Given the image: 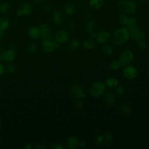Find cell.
<instances>
[{
	"label": "cell",
	"mask_w": 149,
	"mask_h": 149,
	"mask_svg": "<svg viewBox=\"0 0 149 149\" xmlns=\"http://www.w3.org/2000/svg\"><path fill=\"white\" fill-rule=\"evenodd\" d=\"M1 123L0 122V129H1Z\"/></svg>",
	"instance_id": "obj_52"
},
{
	"label": "cell",
	"mask_w": 149,
	"mask_h": 149,
	"mask_svg": "<svg viewBox=\"0 0 149 149\" xmlns=\"http://www.w3.org/2000/svg\"><path fill=\"white\" fill-rule=\"evenodd\" d=\"M54 40L60 44H63L66 42L69 38V34L68 31L65 30H59L56 32L54 34Z\"/></svg>",
	"instance_id": "obj_9"
},
{
	"label": "cell",
	"mask_w": 149,
	"mask_h": 149,
	"mask_svg": "<svg viewBox=\"0 0 149 149\" xmlns=\"http://www.w3.org/2000/svg\"><path fill=\"white\" fill-rule=\"evenodd\" d=\"M9 26V19L5 15L0 16V29L3 31L6 30Z\"/></svg>",
	"instance_id": "obj_19"
},
{
	"label": "cell",
	"mask_w": 149,
	"mask_h": 149,
	"mask_svg": "<svg viewBox=\"0 0 149 149\" xmlns=\"http://www.w3.org/2000/svg\"><path fill=\"white\" fill-rule=\"evenodd\" d=\"M28 35L33 40H36L40 37V33L38 27L31 26L28 30Z\"/></svg>",
	"instance_id": "obj_17"
},
{
	"label": "cell",
	"mask_w": 149,
	"mask_h": 149,
	"mask_svg": "<svg viewBox=\"0 0 149 149\" xmlns=\"http://www.w3.org/2000/svg\"><path fill=\"white\" fill-rule=\"evenodd\" d=\"M115 93L116 94L120 95L125 93V88L122 86H118L115 89Z\"/></svg>",
	"instance_id": "obj_35"
},
{
	"label": "cell",
	"mask_w": 149,
	"mask_h": 149,
	"mask_svg": "<svg viewBox=\"0 0 149 149\" xmlns=\"http://www.w3.org/2000/svg\"><path fill=\"white\" fill-rule=\"evenodd\" d=\"M4 72H5V67L2 63H0V76L3 74Z\"/></svg>",
	"instance_id": "obj_43"
},
{
	"label": "cell",
	"mask_w": 149,
	"mask_h": 149,
	"mask_svg": "<svg viewBox=\"0 0 149 149\" xmlns=\"http://www.w3.org/2000/svg\"><path fill=\"white\" fill-rule=\"evenodd\" d=\"M40 33V37L43 39H49V38H52L54 34L53 32L50 27V26L45 23H43L40 24V26L38 27Z\"/></svg>",
	"instance_id": "obj_7"
},
{
	"label": "cell",
	"mask_w": 149,
	"mask_h": 149,
	"mask_svg": "<svg viewBox=\"0 0 149 149\" xmlns=\"http://www.w3.org/2000/svg\"><path fill=\"white\" fill-rule=\"evenodd\" d=\"M7 70L9 73H13L16 70V68L13 63L11 62H8L7 64Z\"/></svg>",
	"instance_id": "obj_33"
},
{
	"label": "cell",
	"mask_w": 149,
	"mask_h": 149,
	"mask_svg": "<svg viewBox=\"0 0 149 149\" xmlns=\"http://www.w3.org/2000/svg\"><path fill=\"white\" fill-rule=\"evenodd\" d=\"M52 148H55V149H63L64 148L63 146L61 144H59V143L54 144Z\"/></svg>",
	"instance_id": "obj_42"
},
{
	"label": "cell",
	"mask_w": 149,
	"mask_h": 149,
	"mask_svg": "<svg viewBox=\"0 0 149 149\" xmlns=\"http://www.w3.org/2000/svg\"><path fill=\"white\" fill-rule=\"evenodd\" d=\"M79 140L75 136H70L66 140V145L69 148L75 149L79 146Z\"/></svg>",
	"instance_id": "obj_15"
},
{
	"label": "cell",
	"mask_w": 149,
	"mask_h": 149,
	"mask_svg": "<svg viewBox=\"0 0 149 149\" xmlns=\"http://www.w3.org/2000/svg\"><path fill=\"white\" fill-rule=\"evenodd\" d=\"M33 10V8L31 5L28 2H24L20 6L19 9L16 10V15L18 16L30 15L32 13Z\"/></svg>",
	"instance_id": "obj_10"
},
{
	"label": "cell",
	"mask_w": 149,
	"mask_h": 149,
	"mask_svg": "<svg viewBox=\"0 0 149 149\" xmlns=\"http://www.w3.org/2000/svg\"><path fill=\"white\" fill-rule=\"evenodd\" d=\"M86 146V143L83 141V140H81L80 141H79V146L81 147V148H83V147H85Z\"/></svg>",
	"instance_id": "obj_44"
},
{
	"label": "cell",
	"mask_w": 149,
	"mask_h": 149,
	"mask_svg": "<svg viewBox=\"0 0 149 149\" xmlns=\"http://www.w3.org/2000/svg\"><path fill=\"white\" fill-rule=\"evenodd\" d=\"M89 6L93 9H99L104 5V0H89Z\"/></svg>",
	"instance_id": "obj_23"
},
{
	"label": "cell",
	"mask_w": 149,
	"mask_h": 149,
	"mask_svg": "<svg viewBox=\"0 0 149 149\" xmlns=\"http://www.w3.org/2000/svg\"><path fill=\"white\" fill-rule=\"evenodd\" d=\"M24 148L25 149H31L32 148V146L30 143H27L24 146Z\"/></svg>",
	"instance_id": "obj_46"
},
{
	"label": "cell",
	"mask_w": 149,
	"mask_h": 149,
	"mask_svg": "<svg viewBox=\"0 0 149 149\" xmlns=\"http://www.w3.org/2000/svg\"><path fill=\"white\" fill-rule=\"evenodd\" d=\"M10 3L8 1H3L0 3V12L5 14L8 12L10 9Z\"/></svg>",
	"instance_id": "obj_27"
},
{
	"label": "cell",
	"mask_w": 149,
	"mask_h": 149,
	"mask_svg": "<svg viewBox=\"0 0 149 149\" xmlns=\"http://www.w3.org/2000/svg\"><path fill=\"white\" fill-rule=\"evenodd\" d=\"M115 101V95L113 92L109 91L106 93L105 95V102L109 106L112 105Z\"/></svg>",
	"instance_id": "obj_21"
},
{
	"label": "cell",
	"mask_w": 149,
	"mask_h": 149,
	"mask_svg": "<svg viewBox=\"0 0 149 149\" xmlns=\"http://www.w3.org/2000/svg\"><path fill=\"white\" fill-rule=\"evenodd\" d=\"M103 140H104V137L102 136L99 135L96 137V143L98 144H100L103 141Z\"/></svg>",
	"instance_id": "obj_41"
},
{
	"label": "cell",
	"mask_w": 149,
	"mask_h": 149,
	"mask_svg": "<svg viewBox=\"0 0 149 149\" xmlns=\"http://www.w3.org/2000/svg\"><path fill=\"white\" fill-rule=\"evenodd\" d=\"M44 11L47 13H51L53 12L54 8L51 5L48 4V5H45V6L44 7Z\"/></svg>",
	"instance_id": "obj_36"
},
{
	"label": "cell",
	"mask_w": 149,
	"mask_h": 149,
	"mask_svg": "<svg viewBox=\"0 0 149 149\" xmlns=\"http://www.w3.org/2000/svg\"><path fill=\"white\" fill-rule=\"evenodd\" d=\"M1 56H0V59H1Z\"/></svg>",
	"instance_id": "obj_53"
},
{
	"label": "cell",
	"mask_w": 149,
	"mask_h": 149,
	"mask_svg": "<svg viewBox=\"0 0 149 149\" xmlns=\"http://www.w3.org/2000/svg\"><path fill=\"white\" fill-rule=\"evenodd\" d=\"M125 27H126L130 31L136 29L137 27H138L137 20L133 17H129V20L127 24L125 26Z\"/></svg>",
	"instance_id": "obj_22"
},
{
	"label": "cell",
	"mask_w": 149,
	"mask_h": 149,
	"mask_svg": "<svg viewBox=\"0 0 149 149\" xmlns=\"http://www.w3.org/2000/svg\"><path fill=\"white\" fill-rule=\"evenodd\" d=\"M102 52L103 55L107 57H109L113 54V49L112 46L109 45H105L102 48Z\"/></svg>",
	"instance_id": "obj_26"
},
{
	"label": "cell",
	"mask_w": 149,
	"mask_h": 149,
	"mask_svg": "<svg viewBox=\"0 0 149 149\" xmlns=\"http://www.w3.org/2000/svg\"><path fill=\"white\" fill-rule=\"evenodd\" d=\"M3 34V31L0 29V40L2 38Z\"/></svg>",
	"instance_id": "obj_49"
},
{
	"label": "cell",
	"mask_w": 149,
	"mask_h": 149,
	"mask_svg": "<svg viewBox=\"0 0 149 149\" xmlns=\"http://www.w3.org/2000/svg\"><path fill=\"white\" fill-rule=\"evenodd\" d=\"M83 45L85 49L93 50L96 47V44L93 39H86L83 42Z\"/></svg>",
	"instance_id": "obj_25"
},
{
	"label": "cell",
	"mask_w": 149,
	"mask_h": 149,
	"mask_svg": "<svg viewBox=\"0 0 149 149\" xmlns=\"http://www.w3.org/2000/svg\"><path fill=\"white\" fill-rule=\"evenodd\" d=\"M96 37H97V34L95 33V31L90 33V37L91 39H93V40L95 39Z\"/></svg>",
	"instance_id": "obj_45"
},
{
	"label": "cell",
	"mask_w": 149,
	"mask_h": 149,
	"mask_svg": "<svg viewBox=\"0 0 149 149\" xmlns=\"http://www.w3.org/2000/svg\"><path fill=\"white\" fill-rule=\"evenodd\" d=\"M52 19L53 22L56 24H61L65 19V17L63 14L58 10V9H54L52 12Z\"/></svg>",
	"instance_id": "obj_13"
},
{
	"label": "cell",
	"mask_w": 149,
	"mask_h": 149,
	"mask_svg": "<svg viewBox=\"0 0 149 149\" xmlns=\"http://www.w3.org/2000/svg\"><path fill=\"white\" fill-rule=\"evenodd\" d=\"M70 91L73 95L78 100L84 99L86 95L81 86L77 83H73L70 86Z\"/></svg>",
	"instance_id": "obj_8"
},
{
	"label": "cell",
	"mask_w": 149,
	"mask_h": 149,
	"mask_svg": "<svg viewBox=\"0 0 149 149\" xmlns=\"http://www.w3.org/2000/svg\"><path fill=\"white\" fill-rule=\"evenodd\" d=\"M111 38V34L107 31H101L97 34L95 38L97 43L101 45H105Z\"/></svg>",
	"instance_id": "obj_11"
},
{
	"label": "cell",
	"mask_w": 149,
	"mask_h": 149,
	"mask_svg": "<svg viewBox=\"0 0 149 149\" xmlns=\"http://www.w3.org/2000/svg\"><path fill=\"white\" fill-rule=\"evenodd\" d=\"M1 139L0 137V145H1Z\"/></svg>",
	"instance_id": "obj_50"
},
{
	"label": "cell",
	"mask_w": 149,
	"mask_h": 149,
	"mask_svg": "<svg viewBox=\"0 0 149 149\" xmlns=\"http://www.w3.org/2000/svg\"><path fill=\"white\" fill-rule=\"evenodd\" d=\"M65 13L69 16H73L76 13V9L72 3H66L63 8Z\"/></svg>",
	"instance_id": "obj_18"
},
{
	"label": "cell",
	"mask_w": 149,
	"mask_h": 149,
	"mask_svg": "<svg viewBox=\"0 0 149 149\" xmlns=\"http://www.w3.org/2000/svg\"><path fill=\"white\" fill-rule=\"evenodd\" d=\"M97 23L95 22V20L93 19H89L84 25L85 30L88 33L95 31L97 29Z\"/></svg>",
	"instance_id": "obj_16"
},
{
	"label": "cell",
	"mask_w": 149,
	"mask_h": 149,
	"mask_svg": "<svg viewBox=\"0 0 149 149\" xmlns=\"http://www.w3.org/2000/svg\"><path fill=\"white\" fill-rule=\"evenodd\" d=\"M37 49V45L35 42H31L29 45L28 49H27V52L29 54H33L34 53Z\"/></svg>",
	"instance_id": "obj_32"
},
{
	"label": "cell",
	"mask_w": 149,
	"mask_h": 149,
	"mask_svg": "<svg viewBox=\"0 0 149 149\" xmlns=\"http://www.w3.org/2000/svg\"><path fill=\"white\" fill-rule=\"evenodd\" d=\"M45 0H33V1L35 3H40L44 1H45Z\"/></svg>",
	"instance_id": "obj_47"
},
{
	"label": "cell",
	"mask_w": 149,
	"mask_h": 149,
	"mask_svg": "<svg viewBox=\"0 0 149 149\" xmlns=\"http://www.w3.org/2000/svg\"><path fill=\"white\" fill-rule=\"evenodd\" d=\"M147 3H148V4L149 5V0H147Z\"/></svg>",
	"instance_id": "obj_51"
},
{
	"label": "cell",
	"mask_w": 149,
	"mask_h": 149,
	"mask_svg": "<svg viewBox=\"0 0 149 149\" xmlns=\"http://www.w3.org/2000/svg\"><path fill=\"white\" fill-rule=\"evenodd\" d=\"M136 45H137V47L141 50H146L148 48V44L147 42L144 40H141L137 41Z\"/></svg>",
	"instance_id": "obj_30"
},
{
	"label": "cell",
	"mask_w": 149,
	"mask_h": 149,
	"mask_svg": "<svg viewBox=\"0 0 149 149\" xmlns=\"http://www.w3.org/2000/svg\"><path fill=\"white\" fill-rule=\"evenodd\" d=\"M67 26H68V27L69 29H70V30H73V29H74V28L76 27V23H75V22H73V21H70V22H68Z\"/></svg>",
	"instance_id": "obj_39"
},
{
	"label": "cell",
	"mask_w": 149,
	"mask_h": 149,
	"mask_svg": "<svg viewBox=\"0 0 149 149\" xmlns=\"http://www.w3.org/2000/svg\"><path fill=\"white\" fill-rule=\"evenodd\" d=\"M80 46V42L79 40L77 39H73L70 41L68 44V48L71 51H74L78 49Z\"/></svg>",
	"instance_id": "obj_28"
},
{
	"label": "cell",
	"mask_w": 149,
	"mask_h": 149,
	"mask_svg": "<svg viewBox=\"0 0 149 149\" xmlns=\"http://www.w3.org/2000/svg\"><path fill=\"white\" fill-rule=\"evenodd\" d=\"M117 8L122 13L133 15L137 9V5L133 0H120L117 3Z\"/></svg>",
	"instance_id": "obj_2"
},
{
	"label": "cell",
	"mask_w": 149,
	"mask_h": 149,
	"mask_svg": "<svg viewBox=\"0 0 149 149\" xmlns=\"http://www.w3.org/2000/svg\"><path fill=\"white\" fill-rule=\"evenodd\" d=\"M112 42L116 45H122L130 39V31L126 27L116 29L111 36Z\"/></svg>",
	"instance_id": "obj_1"
},
{
	"label": "cell",
	"mask_w": 149,
	"mask_h": 149,
	"mask_svg": "<svg viewBox=\"0 0 149 149\" xmlns=\"http://www.w3.org/2000/svg\"><path fill=\"white\" fill-rule=\"evenodd\" d=\"M2 58L8 62H12L16 58V53L13 49H7L2 54Z\"/></svg>",
	"instance_id": "obj_14"
},
{
	"label": "cell",
	"mask_w": 149,
	"mask_h": 149,
	"mask_svg": "<svg viewBox=\"0 0 149 149\" xmlns=\"http://www.w3.org/2000/svg\"><path fill=\"white\" fill-rule=\"evenodd\" d=\"M120 110L121 113L126 116H129L132 112V108L130 105L127 103L122 104L120 107Z\"/></svg>",
	"instance_id": "obj_24"
},
{
	"label": "cell",
	"mask_w": 149,
	"mask_h": 149,
	"mask_svg": "<svg viewBox=\"0 0 149 149\" xmlns=\"http://www.w3.org/2000/svg\"><path fill=\"white\" fill-rule=\"evenodd\" d=\"M84 16H85V17L88 19H91L94 16V14L93 13L92 11L91 10H86L84 12Z\"/></svg>",
	"instance_id": "obj_38"
},
{
	"label": "cell",
	"mask_w": 149,
	"mask_h": 149,
	"mask_svg": "<svg viewBox=\"0 0 149 149\" xmlns=\"http://www.w3.org/2000/svg\"><path fill=\"white\" fill-rule=\"evenodd\" d=\"M60 47V44L56 42L53 38L45 39L42 42V48L47 53H51Z\"/></svg>",
	"instance_id": "obj_5"
},
{
	"label": "cell",
	"mask_w": 149,
	"mask_h": 149,
	"mask_svg": "<svg viewBox=\"0 0 149 149\" xmlns=\"http://www.w3.org/2000/svg\"><path fill=\"white\" fill-rule=\"evenodd\" d=\"M36 148H38V149H44L46 148V146L45 144L42 143V142H40V143H37L36 147H35Z\"/></svg>",
	"instance_id": "obj_40"
},
{
	"label": "cell",
	"mask_w": 149,
	"mask_h": 149,
	"mask_svg": "<svg viewBox=\"0 0 149 149\" xmlns=\"http://www.w3.org/2000/svg\"><path fill=\"white\" fill-rule=\"evenodd\" d=\"M109 66L111 68V69L113 70H117L119 69H120V68L121 67V65L119 62V61L118 60H114L112 61L109 65Z\"/></svg>",
	"instance_id": "obj_31"
},
{
	"label": "cell",
	"mask_w": 149,
	"mask_h": 149,
	"mask_svg": "<svg viewBox=\"0 0 149 149\" xmlns=\"http://www.w3.org/2000/svg\"><path fill=\"white\" fill-rule=\"evenodd\" d=\"M122 74L126 79L132 80L137 77L138 70L136 67L129 65L124 67L122 70Z\"/></svg>",
	"instance_id": "obj_6"
},
{
	"label": "cell",
	"mask_w": 149,
	"mask_h": 149,
	"mask_svg": "<svg viewBox=\"0 0 149 149\" xmlns=\"http://www.w3.org/2000/svg\"><path fill=\"white\" fill-rule=\"evenodd\" d=\"M134 58L133 52L130 50H125L121 52L119 56L118 61L121 67H125L132 63Z\"/></svg>",
	"instance_id": "obj_4"
},
{
	"label": "cell",
	"mask_w": 149,
	"mask_h": 149,
	"mask_svg": "<svg viewBox=\"0 0 149 149\" xmlns=\"http://www.w3.org/2000/svg\"><path fill=\"white\" fill-rule=\"evenodd\" d=\"M105 83L107 87L111 88H116L119 85V81L118 79L113 77H110L105 80Z\"/></svg>",
	"instance_id": "obj_20"
},
{
	"label": "cell",
	"mask_w": 149,
	"mask_h": 149,
	"mask_svg": "<svg viewBox=\"0 0 149 149\" xmlns=\"http://www.w3.org/2000/svg\"><path fill=\"white\" fill-rule=\"evenodd\" d=\"M84 107V102L81 100H78L74 103V108L77 109H81Z\"/></svg>",
	"instance_id": "obj_34"
},
{
	"label": "cell",
	"mask_w": 149,
	"mask_h": 149,
	"mask_svg": "<svg viewBox=\"0 0 149 149\" xmlns=\"http://www.w3.org/2000/svg\"><path fill=\"white\" fill-rule=\"evenodd\" d=\"M139 2H140V3L141 4H144L146 2H147V0H139Z\"/></svg>",
	"instance_id": "obj_48"
},
{
	"label": "cell",
	"mask_w": 149,
	"mask_h": 149,
	"mask_svg": "<svg viewBox=\"0 0 149 149\" xmlns=\"http://www.w3.org/2000/svg\"><path fill=\"white\" fill-rule=\"evenodd\" d=\"M106 84L105 83L100 81L93 83L90 88V94L94 98H98L101 96L106 90Z\"/></svg>",
	"instance_id": "obj_3"
},
{
	"label": "cell",
	"mask_w": 149,
	"mask_h": 149,
	"mask_svg": "<svg viewBox=\"0 0 149 149\" xmlns=\"http://www.w3.org/2000/svg\"><path fill=\"white\" fill-rule=\"evenodd\" d=\"M144 37L145 34L144 31L139 27L130 31V38L135 42L144 40Z\"/></svg>",
	"instance_id": "obj_12"
},
{
	"label": "cell",
	"mask_w": 149,
	"mask_h": 149,
	"mask_svg": "<svg viewBox=\"0 0 149 149\" xmlns=\"http://www.w3.org/2000/svg\"><path fill=\"white\" fill-rule=\"evenodd\" d=\"M103 137H104V140H105V141L107 143H109L112 141V135L110 133H106Z\"/></svg>",
	"instance_id": "obj_37"
},
{
	"label": "cell",
	"mask_w": 149,
	"mask_h": 149,
	"mask_svg": "<svg viewBox=\"0 0 149 149\" xmlns=\"http://www.w3.org/2000/svg\"><path fill=\"white\" fill-rule=\"evenodd\" d=\"M129 17L128 16V15L124 13H122L119 15L118 16V20L119 23L123 26H125L127 24L129 20Z\"/></svg>",
	"instance_id": "obj_29"
}]
</instances>
